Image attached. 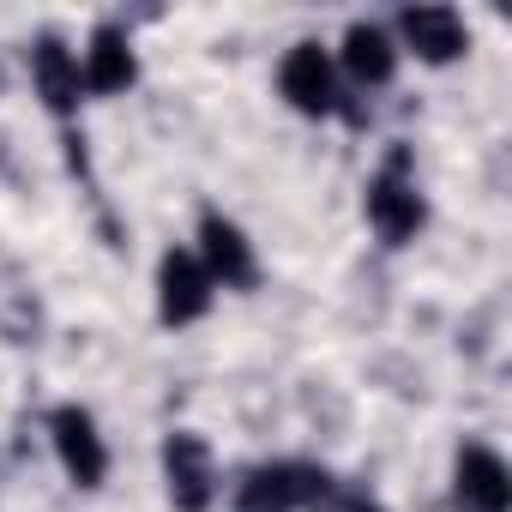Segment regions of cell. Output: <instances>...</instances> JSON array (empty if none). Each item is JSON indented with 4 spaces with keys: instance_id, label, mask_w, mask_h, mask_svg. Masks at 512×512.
<instances>
[{
    "instance_id": "8",
    "label": "cell",
    "mask_w": 512,
    "mask_h": 512,
    "mask_svg": "<svg viewBox=\"0 0 512 512\" xmlns=\"http://www.w3.org/2000/svg\"><path fill=\"white\" fill-rule=\"evenodd\" d=\"M163 476H169V500L181 512H205L211 506V452L199 434H169L163 440Z\"/></svg>"
},
{
    "instance_id": "10",
    "label": "cell",
    "mask_w": 512,
    "mask_h": 512,
    "mask_svg": "<svg viewBox=\"0 0 512 512\" xmlns=\"http://www.w3.org/2000/svg\"><path fill=\"white\" fill-rule=\"evenodd\" d=\"M79 79H85V91H97V97H121V91L139 79L133 43H127V31H121V25H97V37H91V49H85Z\"/></svg>"
},
{
    "instance_id": "2",
    "label": "cell",
    "mask_w": 512,
    "mask_h": 512,
    "mask_svg": "<svg viewBox=\"0 0 512 512\" xmlns=\"http://www.w3.org/2000/svg\"><path fill=\"white\" fill-rule=\"evenodd\" d=\"M211 296H217V284L205 278V266H199L193 247H169L163 260H157V320L163 326L205 320L211 314Z\"/></svg>"
},
{
    "instance_id": "6",
    "label": "cell",
    "mask_w": 512,
    "mask_h": 512,
    "mask_svg": "<svg viewBox=\"0 0 512 512\" xmlns=\"http://www.w3.org/2000/svg\"><path fill=\"white\" fill-rule=\"evenodd\" d=\"M314 500H326V476L302 470V464H272L241 482V512H296Z\"/></svg>"
},
{
    "instance_id": "9",
    "label": "cell",
    "mask_w": 512,
    "mask_h": 512,
    "mask_svg": "<svg viewBox=\"0 0 512 512\" xmlns=\"http://www.w3.org/2000/svg\"><path fill=\"white\" fill-rule=\"evenodd\" d=\"M398 31H404L410 55L428 61V67H446V61H458V55L470 49V31H464V19H458L452 7H410V13L398 19Z\"/></svg>"
},
{
    "instance_id": "5",
    "label": "cell",
    "mask_w": 512,
    "mask_h": 512,
    "mask_svg": "<svg viewBox=\"0 0 512 512\" xmlns=\"http://www.w3.org/2000/svg\"><path fill=\"white\" fill-rule=\"evenodd\" d=\"M278 91L296 115H332L338 109V67L320 43H296L278 67Z\"/></svg>"
},
{
    "instance_id": "7",
    "label": "cell",
    "mask_w": 512,
    "mask_h": 512,
    "mask_svg": "<svg viewBox=\"0 0 512 512\" xmlns=\"http://www.w3.org/2000/svg\"><path fill=\"white\" fill-rule=\"evenodd\" d=\"M458 482H452V494H458V506L464 512H506L512 506V470H506V458L494 452V446H464L458 452V470H452Z\"/></svg>"
},
{
    "instance_id": "1",
    "label": "cell",
    "mask_w": 512,
    "mask_h": 512,
    "mask_svg": "<svg viewBox=\"0 0 512 512\" xmlns=\"http://www.w3.org/2000/svg\"><path fill=\"white\" fill-rule=\"evenodd\" d=\"M368 223H374V235L392 241V247H404V241L428 223V205H422V187H416L404 151H392L386 169L368 181Z\"/></svg>"
},
{
    "instance_id": "3",
    "label": "cell",
    "mask_w": 512,
    "mask_h": 512,
    "mask_svg": "<svg viewBox=\"0 0 512 512\" xmlns=\"http://www.w3.org/2000/svg\"><path fill=\"white\" fill-rule=\"evenodd\" d=\"M49 440H55V458H61V470H67L73 488H103L109 446H103V434H97V422H91L85 404H61L49 416Z\"/></svg>"
},
{
    "instance_id": "11",
    "label": "cell",
    "mask_w": 512,
    "mask_h": 512,
    "mask_svg": "<svg viewBox=\"0 0 512 512\" xmlns=\"http://www.w3.org/2000/svg\"><path fill=\"white\" fill-rule=\"evenodd\" d=\"M31 79H37V97L67 121L73 109H79V91H85V79H79V55L61 43V37H43L37 49H31Z\"/></svg>"
},
{
    "instance_id": "4",
    "label": "cell",
    "mask_w": 512,
    "mask_h": 512,
    "mask_svg": "<svg viewBox=\"0 0 512 512\" xmlns=\"http://www.w3.org/2000/svg\"><path fill=\"white\" fill-rule=\"evenodd\" d=\"M199 266H205V278L211 284H223V290H253L260 284V260H253V241L223 217V211H205L199 217Z\"/></svg>"
},
{
    "instance_id": "13",
    "label": "cell",
    "mask_w": 512,
    "mask_h": 512,
    "mask_svg": "<svg viewBox=\"0 0 512 512\" xmlns=\"http://www.w3.org/2000/svg\"><path fill=\"white\" fill-rule=\"evenodd\" d=\"M350 512H380V506H350Z\"/></svg>"
},
{
    "instance_id": "12",
    "label": "cell",
    "mask_w": 512,
    "mask_h": 512,
    "mask_svg": "<svg viewBox=\"0 0 512 512\" xmlns=\"http://www.w3.org/2000/svg\"><path fill=\"white\" fill-rule=\"evenodd\" d=\"M344 73L356 85H386L398 73V49L380 25H350L344 31Z\"/></svg>"
}]
</instances>
